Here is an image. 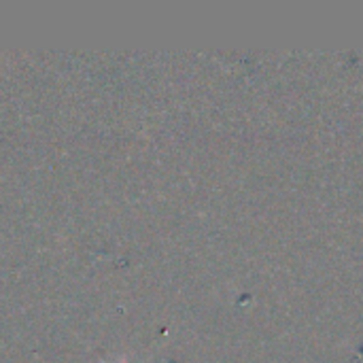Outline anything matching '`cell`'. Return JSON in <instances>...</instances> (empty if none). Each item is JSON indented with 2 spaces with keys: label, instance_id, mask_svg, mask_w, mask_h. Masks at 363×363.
I'll list each match as a JSON object with an SVG mask.
<instances>
[{
  "label": "cell",
  "instance_id": "obj_1",
  "mask_svg": "<svg viewBox=\"0 0 363 363\" xmlns=\"http://www.w3.org/2000/svg\"><path fill=\"white\" fill-rule=\"evenodd\" d=\"M102 363H106V362H102ZM121 363H128V362H121Z\"/></svg>",
  "mask_w": 363,
  "mask_h": 363
}]
</instances>
